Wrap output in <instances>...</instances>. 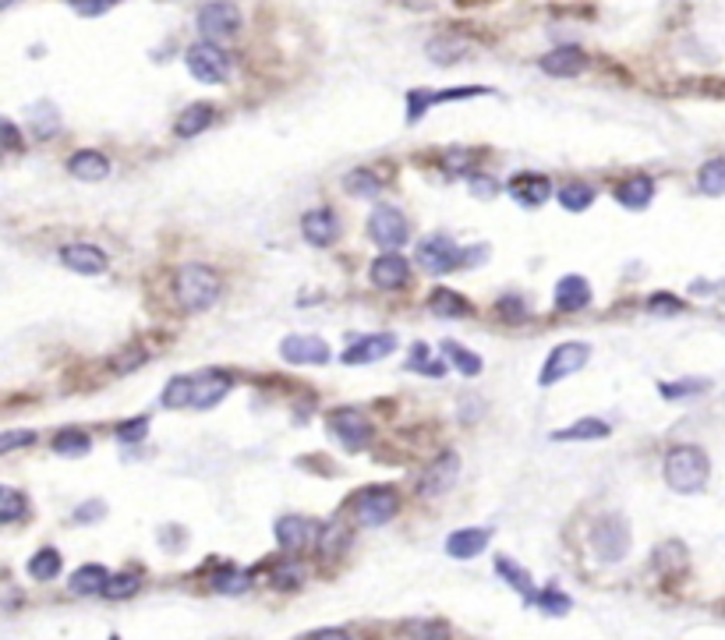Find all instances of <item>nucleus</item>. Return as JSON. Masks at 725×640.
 I'll return each instance as SVG.
<instances>
[{
	"mask_svg": "<svg viewBox=\"0 0 725 640\" xmlns=\"http://www.w3.org/2000/svg\"><path fill=\"white\" fill-rule=\"evenodd\" d=\"M661 475H665V485L680 495H693L708 485V475H711V460L700 446H672L665 453V464H661Z\"/></svg>",
	"mask_w": 725,
	"mask_h": 640,
	"instance_id": "nucleus-1",
	"label": "nucleus"
},
{
	"mask_svg": "<svg viewBox=\"0 0 725 640\" xmlns=\"http://www.w3.org/2000/svg\"><path fill=\"white\" fill-rule=\"evenodd\" d=\"M220 290H223V284H220V276L209 265H181L177 276H174V294H177V305L184 312L213 308Z\"/></svg>",
	"mask_w": 725,
	"mask_h": 640,
	"instance_id": "nucleus-2",
	"label": "nucleus"
},
{
	"mask_svg": "<svg viewBox=\"0 0 725 640\" xmlns=\"http://www.w3.org/2000/svg\"><path fill=\"white\" fill-rule=\"evenodd\" d=\"M630 524L623 516H601L598 524H594L591 531V545H594V555L601 559V563H623L630 552Z\"/></svg>",
	"mask_w": 725,
	"mask_h": 640,
	"instance_id": "nucleus-3",
	"label": "nucleus"
},
{
	"mask_svg": "<svg viewBox=\"0 0 725 640\" xmlns=\"http://www.w3.org/2000/svg\"><path fill=\"white\" fill-rule=\"evenodd\" d=\"M184 61H188V71L195 75L198 82H205V85H220L231 75V57L213 39H202L195 46H188Z\"/></svg>",
	"mask_w": 725,
	"mask_h": 640,
	"instance_id": "nucleus-4",
	"label": "nucleus"
},
{
	"mask_svg": "<svg viewBox=\"0 0 725 640\" xmlns=\"http://www.w3.org/2000/svg\"><path fill=\"white\" fill-rule=\"evenodd\" d=\"M588 361H591V347H588V344H577V340L560 344L556 351L549 354V361H545V368H541V375H538V385L549 389V385L562 383V379L577 375Z\"/></svg>",
	"mask_w": 725,
	"mask_h": 640,
	"instance_id": "nucleus-5",
	"label": "nucleus"
},
{
	"mask_svg": "<svg viewBox=\"0 0 725 640\" xmlns=\"http://www.w3.org/2000/svg\"><path fill=\"white\" fill-rule=\"evenodd\" d=\"M198 33L213 43H223V39H233L237 29H241V11L233 0H209L202 11H198Z\"/></svg>",
	"mask_w": 725,
	"mask_h": 640,
	"instance_id": "nucleus-6",
	"label": "nucleus"
},
{
	"mask_svg": "<svg viewBox=\"0 0 725 640\" xmlns=\"http://www.w3.org/2000/svg\"><path fill=\"white\" fill-rule=\"evenodd\" d=\"M396 506H400V499H396L393 488L375 485V488H364L362 495L354 499V520L362 527H382V524L393 520Z\"/></svg>",
	"mask_w": 725,
	"mask_h": 640,
	"instance_id": "nucleus-7",
	"label": "nucleus"
},
{
	"mask_svg": "<svg viewBox=\"0 0 725 640\" xmlns=\"http://www.w3.org/2000/svg\"><path fill=\"white\" fill-rule=\"evenodd\" d=\"M368 237H372L379 248L396 252V248H403V241L411 237V226H407L403 213H400L396 205H379V209L368 216Z\"/></svg>",
	"mask_w": 725,
	"mask_h": 640,
	"instance_id": "nucleus-8",
	"label": "nucleus"
},
{
	"mask_svg": "<svg viewBox=\"0 0 725 640\" xmlns=\"http://www.w3.org/2000/svg\"><path fill=\"white\" fill-rule=\"evenodd\" d=\"M418 262L439 276V273H450L453 265H463V248L446 234H432L418 245Z\"/></svg>",
	"mask_w": 725,
	"mask_h": 640,
	"instance_id": "nucleus-9",
	"label": "nucleus"
},
{
	"mask_svg": "<svg viewBox=\"0 0 725 640\" xmlns=\"http://www.w3.org/2000/svg\"><path fill=\"white\" fill-rule=\"evenodd\" d=\"M330 432L351 453H362L368 446V439H372V421L362 411H354V407H343V411H333L330 415Z\"/></svg>",
	"mask_w": 725,
	"mask_h": 640,
	"instance_id": "nucleus-10",
	"label": "nucleus"
},
{
	"mask_svg": "<svg viewBox=\"0 0 725 640\" xmlns=\"http://www.w3.org/2000/svg\"><path fill=\"white\" fill-rule=\"evenodd\" d=\"M457 471H461V456H457V453H439L429 467H425V475L418 478V495H425V499L442 495L446 488H453Z\"/></svg>",
	"mask_w": 725,
	"mask_h": 640,
	"instance_id": "nucleus-11",
	"label": "nucleus"
},
{
	"mask_svg": "<svg viewBox=\"0 0 725 640\" xmlns=\"http://www.w3.org/2000/svg\"><path fill=\"white\" fill-rule=\"evenodd\" d=\"M400 347V340H396V333H372V336H362V340H354L347 351H343V365H368V361H382V357H390V354Z\"/></svg>",
	"mask_w": 725,
	"mask_h": 640,
	"instance_id": "nucleus-12",
	"label": "nucleus"
},
{
	"mask_svg": "<svg viewBox=\"0 0 725 640\" xmlns=\"http://www.w3.org/2000/svg\"><path fill=\"white\" fill-rule=\"evenodd\" d=\"M280 357L291 361V365H326L330 344L323 336H287L280 344Z\"/></svg>",
	"mask_w": 725,
	"mask_h": 640,
	"instance_id": "nucleus-13",
	"label": "nucleus"
},
{
	"mask_svg": "<svg viewBox=\"0 0 725 640\" xmlns=\"http://www.w3.org/2000/svg\"><path fill=\"white\" fill-rule=\"evenodd\" d=\"M233 379L227 372H220V368H205V372H198L195 375V400H192V407L198 411H209V407H216L227 393H231Z\"/></svg>",
	"mask_w": 725,
	"mask_h": 640,
	"instance_id": "nucleus-14",
	"label": "nucleus"
},
{
	"mask_svg": "<svg viewBox=\"0 0 725 640\" xmlns=\"http://www.w3.org/2000/svg\"><path fill=\"white\" fill-rule=\"evenodd\" d=\"M61 262H65L71 273H82V276H99L110 265L106 252L96 248V245H65L61 248Z\"/></svg>",
	"mask_w": 725,
	"mask_h": 640,
	"instance_id": "nucleus-15",
	"label": "nucleus"
},
{
	"mask_svg": "<svg viewBox=\"0 0 725 640\" xmlns=\"http://www.w3.org/2000/svg\"><path fill=\"white\" fill-rule=\"evenodd\" d=\"M538 67L549 78H573V75H581L588 67V57L577 46H556V50H549V54L538 57Z\"/></svg>",
	"mask_w": 725,
	"mask_h": 640,
	"instance_id": "nucleus-16",
	"label": "nucleus"
},
{
	"mask_svg": "<svg viewBox=\"0 0 725 640\" xmlns=\"http://www.w3.org/2000/svg\"><path fill=\"white\" fill-rule=\"evenodd\" d=\"M368 276H372V284L379 290H396L411 280V265H407V258L400 255V252H386V255H379L372 262Z\"/></svg>",
	"mask_w": 725,
	"mask_h": 640,
	"instance_id": "nucleus-17",
	"label": "nucleus"
},
{
	"mask_svg": "<svg viewBox=\"0 0 725 640\" xmlns=\"http://www.w3.org/2000/svg\"><path fill=\"white\" fill-rule=\"evenodd\" d=\"M301 234H304V241L312 248H330L333 241H336V234H340V224H336L333 209H312L301 220Z\"/></svg>",
	"mask_w": 725,
	"mask_h": 640,
	"instance_id": "nucleus-18",
	"label": "nucleus"
},
{
	"mask_svg": "<svg viewBox=\"0 0 725 640\" xmlns=\"http://www.w3.org/2000/svg\"><path fill=\"white\" fill-rule=\"evenodd\" d=\"M506 192L513 195L521 205H541V202H549V195H552V181H549L545 174H517V177L506 185Z\"/></svg>",
	"mask_w": 725,
	"mask_h": 640,
	"instance_id": "nucleus-19",
	"label": "nucleus"
},
{
	"mask_svg": "<svg viewBox=\"0 0 725 640\" xmlns=\"http://www.w3.org/2000/svg\"><path fill=\"white\" fill-rule=\"evenodd\" d=\"M492 542V531L489 527H463V531H453L446 538V552L453 559H474L478 552H485Z\"/></svg>",
	"mask_w": 725,
	"mask_h": 640,
	"instance_id": "nucleus-20",
	"label": "nucleus"
},
{
	"mask_svg": "<svg viewBox=\"0 0 725 640\" xmlns=\"http://www.w3.org/2000/svg\"><path fill=\"white\" fill-rule=\"evenodd\" d=\"M492 89H442V93H411L407 103H411V110H407V121L414 125L425 110H432L435 103H453V99H471V96H489Z\"/></svg>",
	"mask_w": 725,
	"mask_h": 640,
	"instance_id": "nucleus-21",
	"label": "nucleus"
},
{
	"mask_svg": "<svg viewBox=\"0 0 725 640\" xmlns=\"http://www.w3.org/2000/svg\"><path fill=\"white\" fill-rule=\"evenodd\" d=\"M315 538V524L304 516H283L276 520V542L283 552H301L304 545Z\"/></svg>",
	"mask_w": 725,
	"mask_h": 640,
	"instance_id": "nucleus-22",
	"label": "nucleus"
},
{
	"mask_svg": "<svg viewBox=\"0 0 725 640\" xmlns=\"http://www.w3.org/2000/svg\"><path fill=\"white\" fill-rule=\"evenodd\" d=\"M67 174L71 177H78V181H103L106 174H110V160L96 153V149H82V153H74L71 160H67Z\"/></svg>",
	"mask_w": 725,
	"mask_h": 640,
	"instance_id": "nucleus-23",
	"label": "nucleus"
},
{
	"mask_svg": "<svg viewBox=\"0 0 725 640\" xmlns=\"http://www.w3.org/2000/svg\"><path fill=\"white\" fill-rule=\"evenodd\" d=\"M556 305H560L562 312H581V308H588V305H591V287H588V280L577 276V273L562 276L560 287H556Z\"/></svg>",
	"mask_w": 725,
	"mask_h": 640,
	"instance_id": "nucleus-24",
	"label": "nucleus"
},
{
	"mask_svg": "<svg viewBox=\"0 0 725 640\" xmlns=\"http://www.w3.org/2000/svg\"><path fill=\"white\" fill-rule=\"evenodd\" d=\"M651 198H655V181L644 177V174L630 177V181H623V185L616 188V202H620L623 209H644V205H651Z\"/></svg>",
	"mask_w": 725,
	"mask_h": 640,
	"instance_id": "nucleus-25",
	"label": "nucleus"
},
{
	"mask_svg": "<svg viewBox=\"0 0 725 640\" xmlns=\"http://www.w3.org/2000/svg\"><path fill=\"white\" fill-rule=\"evenodd\" d=\"M687 559H690V552H687L683 542H661L655 548V555H651V570L659 576H672L680 570H687Z\"/></svg>",
	"mask_w": 725,
	"mask_h": 640,
	"instance_id": "nucleus-26",
	"label": "nucleus"
},
{
	"mask_svg": "<svg viewBox=\"0 0 725 640\" xmlns=\"http://www.w3.org/2000/svg\"><path fill=\"white\" fill-rule=\"evenodd\" d=\"M106 584H110V574L103 570V566H96V563H89V566H78L74 574H71V595H85V598H93V595H103L106 591Z\"/></svg>",
	"mask_w": 725,
	"mask_h": 640,
	"instance_id": "nucleus-27",
	"label": "nucleus"
},
{
	"mask_svg": "<svg viewBox=\"0 0 725 640\" xmlns=\"http://www.w3.org/2000/svg\"><path fill=\"white\" fill-rule=\"evenodd\" d=\"M609 432H612V428H609L605 421H598V417H581L577 425L552 432V443H594V439H605Z\"/></svg>",
	"mask_w": 725,
	"mask_h": 640,
	"instance_id": "nucleus-28",
	"label": "nucleus"
},
{
	"mask_svg": "<svg viewBox=\"0 0 725 640\" xmlns=\"http://www.w3.org/2000/svg\"><path fill=\"white\" fill-rule=\"evenodd\" d=\"M209 125H213V106H209V103H192V106H184V110L177 114L174 131H177V138H195V135H202Z\"/></svg>",
	"mask_w": 725,
	"mask_h": 640,
	"instance_id": "nucleus-29",
	"label": "nucleus"
},
{
	"mask_svg": "<svg viewBox=\"0 0 725 640\" xmlns=\"http://www.w3.org/2000/svg\"><path fill=\"white\" fill-rule=\"evenodd\" d=\"M429 308L439 315V319H467V315H471L467 297H463V294H453V290H446V287L432 290Z\"/></svg>",
	"mask_w": 725,
	"mask_h": 640,
	"instance_id": "nucleus-30",
	"label": "nucleus"
},
{
	"mask_svg": "<svg viewBox=\"0 0 725 640\" xmlns=\"http://www.w3.org/2000/svg\"><path fill=\"white\" fill-rule=\"evenodd\" d=\"M192 400H195V375H174V379L166 383L164 396H160V404L170 407V411L192 407Z\"/></svg>",
	"mask_w": 725,
	"mask_h": 640,
	"instance_id": "nucleus-31",
	"label": "nucleus"
},
{
	"mask_svg": "<svg viewBox=\"0 0 725 640\" xmlns=\"http://www.w3.org/2000/svg\"><path fill=\"white\" fill-rule=\"evenodd\" d=\"M495 574L502 576L513 591H521V595L528 598V605L534 602V584H531V574L524 570V566H517L510 555H499V559H495Z\"/></svg>",
	"mask_w": 725,
	"mask_h": 640,
	"instance_id": "nucleus-32",
	"label": "nucleus"
},
{
	"mask_svg": "<svg viewBox=\"0 0 725 640\" xmlns=\"http://www.w3.org/2000/svg\"><path fill=\"white\" fill-rule=\"evenodd\" d=\"M429 54L435 65H457V61H463L467 57V43L463 39H453V35H439V39H432L429 43Z\"/></svg>",
	"mask_w": 725,
	"mask_h": 640,
	"instance_id": "nucleus-33",
	"label": "nucleus"
},
{
	"mask_svg": "<svg viewBox=\"0 0 725 640\" xmlns=\"http://www.w3.org/2000/svg\"><path fill=\"white\" fill-rule=\"evenodd\" d=\"M442 354L450 357V365H453L457 372H463L467 379L482 375V368H485V361H482L478 354L467 351V347H461V344H453V340H442Z\"/></svg>",
	"mask_w": 725,
	"mask_h": 640,
	"instance_id": "nucleus-34",
	"label": "nucleus"
},
{
	"mask_svg": "<svg viewBox=\"0 0 725 640\" xmlns=\"http://www.w3.org/2000/svg\"><path fill=\"white\" fill-rule=\"evenodd\" d=\"M89 449H93V439L82 428H65V432L54 435V453L57 456H85Z\"/></svg>",
	"mask_w": 725,
	"mask_h": 640,
	"instance_id": "nucleus-35",
	"label": "nucleus"
},
{
	"mask_svg": "<svg viewBox=\"0 0 725 640\" xmlns=\"http://www.w3.org/2000/svg\"><path fill=\"white\" fill-rule=\"evenodd\" d=\"M209 587L216 595H241L244 587H252V574H241V570H233L231 563H227V566H220L216 574L209 576Z\"/></svg>",
	"mask_w": 725,
	"mask_h": 640,
	"instance_id": "nucleus-36",
	"label": "nucleus"
},
{
	"mask_svg": "<svg viewBox=\"0 0 725 640\" xmlns=\"http://www.w3.org/2000/svg\"><path fill=\"white\" fill-rule=\"evenodd\" d=\"M347 545H351V535H347L343 524H330V527L319 531V555H323V559H340V552H343Z\"/></svg>",
	"mask_w": 725,
	"mask_h": 640,
	"instance_id": "nucleus-37",
	"label": "nucleus"
},
{
	"mask_svg": "<svg viewBox=\"0 0 725 640\" xmlns=\"http://www.w3.org/2000/svg\"><path fill=\"white\" fill-rule=\"evenodd\" d=\"M697 188L711 198L725 195V160H708L697 174Z\"/></svg>",
	"mask_w": 725,
	"mask_h": 640,
	"instance_id": "nucleus-38",
	"label": "nucleus"
},
{
	"mask_svg": "<svg viewBox=\"0 0 725 640\" xmlns=\"http://www.w3.org/2000/svg\"><path fill=\"white\" fill-rule=\"evenodd\" d=\"M591 202H594V188L584 185V181H573V185L560 188V205L566 213H584Z\"/></svg>",
	"mask_w": 725,
	"mask_h": 640,
	"instance_id": "nucleus-39",
	"label": "nucleus"
},
{
	"mask_svg": "<svg viewBox=\"0 0 725 640\" xmlns=\"http://www.w3.org/2000/svg\"><path fill=\"white\" fill-rule=\"evenodd\" d=\"M61 574V552L57 548H39L29 559V576L33 580H54Z\"/></svg>",
	"mask_w": 725,
	"mask_h": 640,
	"instance_id": "nucleus-40",
	"label": "nucleus"
},
{
	"mask_svg": "<svg viewBox=\"0 0 725 640\" xmlns=\"http://www.w3.org/2000/svg\"><path fill=\"white\" fill-rule=\"evenodd\" d=\"M29 510V503H25V495L18 492V488H11V485H4L0 488V524L4 527H11L22 513Z\"/></svg>",
	"mask_w": 725,
	"mask_h": 640,
	"instance_id": "nucleus-41",
	"label": "nucleus"
},
{
	"mask_svg": "<svg viewBox=\"0 0 725 640\" xmlns=\"http://www.w3.org/2000/svg\"><path fill=\"white\" fill-rule=\"evenodd\" d=\"M407 372H425V375H442L446 372V365H439L435 357H432L429 344H414L411 347V361H407Z\"/></svg>",
	"mask_w": 725,
	"mask_h": 640,
	"instance_id": "nucleus-42",
	"label": "nucleus"
},
{
	"mask_svg": "<svg viewBox=\"0 0 725 640\" xmlns=\"http://www.w3.org/2000/svg\"><path fill=\"white\" fill-rule=\"evenodd\" d=\"M534 608H541L545 615H566L570 608H573V602L562 595V591H556V587H545V591H538L534 595V602H531Z\"/></svg>",
	"mask_w": 725,
	"mask_h": 640,
	"instance_id": "nucleus-43",
	"label": "nucleus"
},
{
	"mask_svg": "<svg viewBox=\"0 0 725 640\" xmlns=\"http://www.w3.org/2000/svg\"><path fill=\"white\" fill-rule=\"evenodd\" d=\"M343 185H347V192L358 195V198H375V195L382 192L379 177H375V174H368V170H351Z\"/></svg>",
	"mask_w": 725,
	"mask_h": 640,
	"instance_id": "nucleus-44",
	"label": "nucleus"
},
{
	"mask_svg": "<svg viewBox=\"0 0 725 640\" xmlns=\"http://www.w3.org/2000/svg\"><path fill=\"white\" fill-rule=\"evenodd\" d=\"M708 379H680V383H659V393L665 400H687V396H697L708 389Z\"/></svg>",
	"mask_w": 725,
	"mask_h": 640,
	"instance_id": "nucleus-45",
	"label": "nucleus"
},
{
	"mask_svg": "<svg viewBox=\"0 0 725 640\" xmlns=\"http://www.w3.org/2000/svg\"><path fill=\"white\" fill-rule=\"evenodd\" d=\"M138 587H142V576L138 574H117V576H110L103 598H117V602H121V598H132Z\"/></svg>",
	"mask_w": 725,
	"mask_h": 640,
	"instance_id": "nucleus-46",
	"label": "nucleus"
},
{
	"mask_svg": "<svg viewBox=\"0 0 725 640\" xmlns=\"http://www.w3.org/2000/svg\"><path fill=\"white\" fill-rule=\"evenodd\" d=\"M145 432H149V417H145V415L132 417V421H124V425H117V428H114V435H117L121 443H128V446H132V443H142V439H145Z\"/></svg>",
	"mask_w": 725,
	"mask_h": 640,
	"instance_id": "nucleus-47",
	"label": "nucleus"
},
{
	"mask_svg": "<svg viewBox=\"0 0 725 640\" xmlns=\"http://www.w3.org/2000/svg\"><path fill=\"white\" fill-rule=\"evenodd\" d=\"M33 443H35V432H29V428H11V432L0 435V453H15V449L33 446Z\"/></svg>",
	"mask_w": 725,
	"mask_h": 640,
	"instance_id": "nucleus-48",
	"label": "nucleus"
},
{
	"mask_svg": "<svg viewBox=\"0 0 725 640\" xmlns=\"http://www.w3.org/2000/svg\"><path fill=\"white\" fill-rule=\"evenodd\" d=\"M648 312H655V315H680V312H683V301L672 297V294H651V297H648Z\"/></svg>",
	"mask_w": 725,
	"mask_h": 640,
	"instance_id": "nucleus-49",
	"label": "nucleus"
},
{
	"mask_svg": "<svg viewBox=\"0 0 725 640\" xmlns=\"http://www.w3.org/2000/svg\"><path fill=\"white\" fill-rule=\"evenodd\" d=\"M499 315L506 322H524L528 319V308H524V301L517 294H510V297H499Z\"/></svg>",
	"mask_w": 725,
	"mask_h": 640,
	"instance_id": "nucleus-50",
	"label": "nucleus"
},
{
	"mask_svg": "<svg viewBox=\"0 0 725 640\" xmlns=\"http://www.w3.org/2000/svg\"><path fill=\"white\" fill-rule=\"evenodd\" d=\"M297 584H301V570H297L294 563H287V566H280V570L273 574V587H276V591H294Z\"/></svg>",
	"mask_w": 725,
	"mask_h": 640,
	"instance_id": "nucleus-51",
	"label": "nucleus"
},
{
	"mask_svg": "<svg viewBox=\"0 0 725 640\" xmlns=\"http://www.w3.org/2000/svg\"><path fill=\"white\" fill-rule=\"evenodd\" d=\"M400 634H414V637H446L450 630L442 623H403Z\"/></svg>",
	"mask_w": 725,
	"mask_h": 640,
	"instance_id": "nucleus-52",
	"label": "nucleus"
},
{
	"mask_svg": "<svg viewBox=\"0 0 725 640\" xmlns=\"http://www.w3.org/2000/svg\"><path fill=\"white\" fill-rule=\"evenodd\" d=\"M110 4H114V0H71V7H74L78 15H85V18H96V15H103Z\"/></svg>",
	"mask_w": 725,
	"mask_h": 640,
	"instance_id": "nucleus-53",
	"label": "nucleus"
},
{
	"mask_svg": "<svg viewBox=\"0 0 725 640\" xmlns=\"http://www.w3.org/2000/svg\"><path fill=\"white\" fill-rule=\"evenodd\" d=\"M471 192L478 195V198H492L495 181L489 177V174H471Z\"/></svg>",
	"mask_w": 725,
	"mask_h": 640,
	"instance_id": "nucleus-54",
	"label": "nucleus"
},
{
	"mask_svg": "<svg viewBox=\"0 0 725 640\" xmlns=\"http://www.w3.org/2000/svg\"><path fill=\"white\" fill-rule=\"evenodd\" d=\"M138 365H145V351H142V347H132L128 354L117 357L114 368H117V372H132V368H138Z\"/></svg>",
	"mask_w": 725,
	"mask_h": 640,
	"instance_id": "nucleus-55",
	"label": "nucleus"
},
{
	"mask_svg": "<svg viewBox=\"0 0 725 640\" xmlns=\"http://www.w3.org/2000/svg\"><path fill=\"white\" fill-rule=\"evenodd\" d=\"M103 516V503H93V506H78L74 510V520H99Z\"/></svg>",
	"mask_w": 725,
	"mask_h": 640,
	"instance_id": "nucleus-56",
	"label": "nucleus"
},
{
	"mask_svg": "<svg viewBox=\"0 0 725 640\" xmlns=\"http://www.w3.org/2000/svg\"><path fill=\"white\" fill-rule=\"evenodd\" d=\"M4 145H7V149L18 145V128H15V121H4Z\"/></svg>",
	"mask_w": 725,
	"mask_h": 640,
	"instance_id": "nucleus-57",
	"label": "nucleus"
},
{
	"mask_svg": "<svg viewBox=\"0 0 725 640\" xmlns=\"http://www.w3.org/2000/svg\"><path fill=\"white\" fill-rule=\"evenodd\" d=\"M351 630H343V626H330V630H312L308 637H347Z\"/></svg>",
	"mask_w": 725,
	"mask_h": 640,
	"instance_id": "nucleus-58",
	"label": "nucleus"
}]
</instances>
